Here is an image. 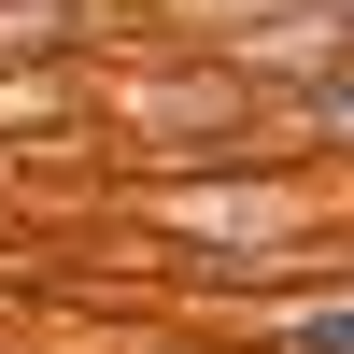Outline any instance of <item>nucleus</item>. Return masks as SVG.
I'll list each match as a JSON object with an SVG mask.
<instances>
[{"instance_id":"3","label":"nucleus","mask_w":354,"mask_h":354,"mask_svg":"<svg viewBox=\"0 0 354 354\" xmlns=\"http://www.w3.org/2000/svg\"><path fill=\"white\" fill-rule=\"evenodd\" d=\"M326 15H340V28H354V0H326Z\"/></svg>"},{"instance_id":"1","label":"nucleus","mask_w":354,"mask_h":354,"mask_svg":"<svg viewBox=\"0 0 354 354\" xmlns=\"http://www.w3.org/2000/svg\"><path fill=\"white\" fill-rule=\"evenodd\" d=\"M270 354H354V298H283Z\"/></svg>"},{"instance_id":"2","label":"nucleus","mask_w":354,"mask_h":354,"mask_svg":"<svg viewBox=\"0 0 354 354\" xmlns=\"http://www.w3.org/2000/svg\"><path fill=\"white\" fill-rule=\"evenodd\" d=\"M326 142H354V43H340V71H326Z\"/></svg>"}]
</instances>
